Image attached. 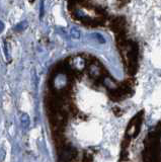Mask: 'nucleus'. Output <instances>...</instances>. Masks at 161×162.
<instances>
[{"label": "nucleus", "mask_w": 161, "mask_h": 162, "mask_svg": "<svg viewBox=\"0 0 161 162\" xmlns=\"http://www.w3.org/2000/svg\"><path fill=\"white\" fill-rule=\"evenodd\" d=\"M20 119H21V124L24 125L25 128L29 125V115H26V114H22Z\"/></svg>", "instance_id": "obj_1"}, {"label": "nucleus", "mask_w": 161, "mask_h": 162, "mask_svg": "<svg viewBox=\"0 0 161 162\" xmlns=\"http://www.w3.org/2000/svg\"><path fill=\"white\" fill-rule=\"evenodd\" d=\"M71 37L74 38H79L80 37V32L77 29H71Z\"/></svg>", "instance_id": "obj_2"}, {"label": "nucleus", "mask_w": 161, "mask_h": 162, "mask_svg": "<svg viewBox=\"0 0 161 162\" xmlns=\"http://www.w3.org/2000/svg\"><path fill=\"white\" fill-rule=\"evenodd\" d=\"M3 29H4V25H3L1 21H0V33L2 32V30H3Z\"/></svg>", "instance_id": "obj_3"}]
</instances>
